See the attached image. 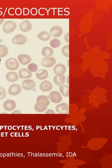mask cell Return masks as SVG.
Masks as SVG:
<instances>
[{
  "instance_id": "24",
  "label": "cell",
  "mask_w": 112,
  "mask_h": 168,
  "mask_svg": "<svg viewBox=\"0 0 112 168\" xmlns=\"http://www.w3.org/2000/svg\"><path fill=\"white\" fill-rule=\"evenodd\" d=\"M37 102H42L46 103L47 106L49 105L50 103L48 97L45 95H40L37 97Z\"/></svg>"
},
{
  "instance_id": "25",
  "label": "cell",
  "mask_w": 112,
  "mask_h": 168,
  "mask_svg": "<svg viewBox=\"0 0 112 168\" xmlns=\"http://www.w3.org/2000/svg\"><path fill=\"white\" fill-rule=\"evenodd\" d=\"M61 42L60 41L57 39H52L50 41V44L51 47L54 48H57L60 45Z\"/></svg>"
},
{
  "instance_id": "10",
  "label": "cell",
  "mask_w": 112,
  "mask_h": 168,
  "mask_svg": "<svg viewBox=\"0 0 112 168\" xmlns=\"http://www.w3.org/2000/svg\"><path fill=\"white\" fill-rule=\"evenodd\" d=\"M3 107L5 110L7 111H12L15 110L16 107V104L13 100L9 99L5 102Z\"/></svg>"
},
{
  "instance_id": "16",
  "label": "cell",
  "mask_w": 112,
  "mask_h": 168,
  "mask_svg": "<svg viewBox=\"0 0 112 168\" xmlns=\"http://www.w3.org/2000/svg\"><path fill=\"white\" fill-rule=\"evenodd\" d=\"M66 71V68L65 65L62 64H58L55 66L54 69L55 74H64Z\"/></svg>"
},
{
  "instance_id": "11",
  "label": "cell",
  "mask_w": 112,
  "mask_h": 168,
  "mask_svg": "<svg viewBox=\"0 0 112 168\" xmlns=\"http://www.w3.org/2000/svg\"><path fill=\"white\" fill-rule=\"evenodd\" d=\"M40 90L43 92H48L52 89L53 85L50 82L46 80L42 82L40 85Z\"/></svg>"
},
{
  "instance_id": "1",
  "label": "cell",
  "mask_w": 112,
  "mask_h": 168,
  "mask_svg": "<svg viewBox=\"0 0 112 168\" xmlns=\"http://www.w3.org/2000/svg\"><path fill=\"white\" fill-rule=\"evenodd\" d=\"M16 27L17 25L15 22L11 21H9L4 24L3 30L5 33H10L15 31Z\"/></svg>"
},
{
  "instance_id": "23",
  "label": "cell",
  "mask_w": 112,
  "mask_h": 168,
  "mask_svg": "<svg viewBox=\"0 0 112 168\" xmlns=\"http://www.w3.org/2000/svg\"><path fill=\"white\" fill-rule=\"evenodd\" d=\"M8 48L4 45L0 44V58L6 57L8 54Z\"/></svg>"
},
{
  "instance_id": "31",
  "label": "cell",
  "mask_w": 112,
  "mask_h": 168,
  "mask_svg": "<svg viewBox=\"0 0 112 168\" xmlns=\"http://www.w3.org/2000/svg\"><path fill=\"white\" fill-rule=\"evenodd\" d=\"M12 114H21L22 112L20 110H16L12 112Z\"/></svg>"
},
{
  "instance_id": "13",
  "label": "cell",
  "mask_w": 112,
  "mask_h": 168,
  "mask_svg": "<svg viewBox=\"0 0 112 168\" xmlns=\"http://www.w3.org/2000/svg\"><path fill=\"white\" fill-rule=\"evenodd\" d=\"M65 76L63 74H58L55 76L54 83L56 85H61L65 83Z\"/></svg>"
},
{
  "instance_id": "5",
  "label": "cell",
  "mask_w": 112,
  "mask_h": 168,
  "mask_svg": "<svg viewBox=\"0 0 112 168\" xmlns=\"http://www.w3.org/2000/svg\"><path fill=\"white\" fill-rule=\"evenodd\" d=\"M27 39L24 35L19 34L15 36L12 39V42L13 44L17 45H23L27 42Z\"/></svg>"
},
{
  "instance_id": "12",
  "label": "cell",
  "mask_w": 112,
  "mask_h": 168,
  "mask_svg": "<svg viewBox=\"0 0 112 168\" xmlns=\"http://www.w3.org/2000/svg\"><path fill=\"white\" fill-rule=\"evenodd\" d=\"M19 28L21 31L26 33L30 31L31 30L32 25L29 21H24L21 23Z\"/></svg>"
},
{
  "instance_id": "20",
  "label": "cell",
  "mask_w": 112,
  "mask_h": 168,
  "mask_svg": "<svg viewBox=\"0 0 112 168\" xmlns=\"http://www.w3.org/2000/svg\"><path fill=\"white\" fill-rule=\"evenodd\" d=\"M42 54L43 56L45 57H50L54 54V51L50 47L48 46H45L43 48Z\"/></svg>"
},
{
  "instance_id": "26",
  "label": "cell",
  "mask_w": 112,
  "mask_h": 168,
  "mask_svg": "<svg viewBox=\"0 0 112 168\" xmlns=\"http://www.w3.org/2000/svg\"><path fill=\"white\" fill-rule=\"evenodd\" d=\"M62 52L63 54L67 58L69 57V44L64 46L62 48Z\"/></svg>"
},
{
  "instance_id": "28",
  "label": "cell",
  "mask_w": 112,
  "mask_h": 168,
  "mask_svg": "<svg viewBox=\"0 0 112 168\" xmlns=\"http://www.w3.org/2000/svg\"><path fill=\"white\" fill-rule=\"evenodd\" d=\"M6 95V90L2 87H0V100H3Z\"/></svg>"
},
{
  "instance_id": "19",
  "label": "cell",
  "mask_w": 112,
  "mask_h": 168,
  "mask_svg": "<svg viewBox=\"0 0 112 168\" xmlns=\"http://www.w3.org/2000/svg\"><path fill=\"white\" fill-rule=\"evenodd\" d=\"M18 74L20 78L26 79L30 78L32 76V73L26 69H22L19 70Z\"/></svg>"
},
{
  "instance_id": "22",
  "label": "cell",
  "mask_w": 112,
  "mask_h": 168,
  "mask_svg": "<svg viewBox=\"0 0 112 168\" xmlns=\"http://www.w3.org/2000/svg\"><path fill=\"white\" fill-rule=\"evenodd\" d=\"M60 90L63 96L66 97L69 96V88L68 86L63 85H60Z\"/></svg>"
},
{
  "instance_id": "3",
  "label": "cell",
  "mask_w": 112,
  "mask_h": 168,
  "mask_svg": "<svg viewBox=\"0 0 112 168\" xmlns=\"http://www.w3.org/2000/svg\"><path fill=\"white\" fill-rule=\"evenodd\" d=\"M22 91V88L21 85L17 84H13L9 87L8 92L9 94L12 96L18 95Z\"/></svg>"
},
{
  "instance_id": "7",
  "label": "cell",
  "mask_w": 112,
  "mask_h": 168,
  "mask_svg": "<svg viewBox=\"0 0 112 168\" xmlns=\"http://www.w3.org/2000/svg\"><path fill=\"white\" fill-rule=\"evenodd\" d=\"M63 33L61 27L58 26H53L50 30V34L51 36L55 37H60Z\"/></svg>"
},
{
  "instance_id": "17",
  "label": "cell",
  "mask_w": 112,
  "mask_h": 168,
  "mask_svg": "<svg viewBox=\"0 0 112 168\" xmlns=\"http://www.w3.org/2000/svg\"><path fill=\"white\" fill-rule=\"evenodd\" d=\"M6 78L8 81L11 83H15L18 80L19 76L17 73L10 72L7 73Z\"/></svg>"
},
{
  "instance_id": "30",
  "label": "cell",
  "mask_w": 112,
  "mask_h": 168,
  "mask_svg": "<svg viewBox=\"0 0 112 168\" xmlns=\"http://www.w3.org/2000/svg\"><path fill=\"white\" fill-rule=\"evenodd\" d=\"M45 114H55L54 110H49L46 112Z\"/></svg>"
},
{
  "instance_id": "9",
  "label": "cell",
  "mask_w": 112,
  "mask_h": 168,
  "mask_svg": "<svg viewBox=\"0 0 112 168\" xmlns=\"http://www.w3.org/2000/svg\"><path fill=\"white\" fill-rule=\"evenodd\" d=\"M36 86V83L33 80L28 79L24 80L22 82L23 88L26 90H30L34 88Z\"/></svg>"
},
{
  "instance_id": "15",
  "label": "cell",
  "mask_w": 112,
  "mask_h": 168,
  "mask_svg": "<svg viewBox=\"0 0 112 168\" xmlns=\"http://www.w3.org/2000/svg\"><path fill=\"white\" fill-rule=\"evenodd\" d=\"M35 75L39 80H45L48 77V73L46 70L41 69L37 71Z\"/></svg>"
},
{
  "instance_id": "29",
  "label": "cell",
  "mask_w": 112,
  "mask_h": 168,
  "mask_svg": "<svg viewBox=\"0 0 112 168\" xmlns=\"http://www.w3.org/2000/svg\"><path fill=\"white\" fill-rule=\"evenodd\" d=\"M65 41L69 43V33H67L65 35Z\"/></svg>"
},
{
  "instance_id": "2",
  "label": "cell",
  "mask_w": 112,
  "mask_h": 168,
  "mask_svg": "<svg viewBox=\"0 0 112 168\" xmlns=\"http://www.w3.org/2000/svg\"><path fill=\"white\" fill-rule=\"evenodd\" d=\"M5 66L9 70H15L18 68L19 63L15 58H11L6 60Z\"/></svg>"
},
{
  "instance_id": "4",
  "label": "cell",
  "mask_w": 112,
  "mask_h": 168,
  "mask_svg": "<svg viewBox=\"0 0 112 168\" xmlns=\"http://www.w3.org/2000/svg\"><path fill=\"white\" fill-rule=\"evenodd\" d=\"M48 97L53 103H59L62 101V98L61 95L58 91H52L49 94Z\"/></svg>"
},
{
  "instance_id": "8",
  "label": "cell",
  "mask_w": 112,
  "mask_h": 168,
  "mask_svg": "<svg viewBox=\"0 0 112 168\" xmlns=\"http://www.w3.org/2000/svg\"><path fill=\"white\" fill-rule=\"evenodd\" d=\"M56 110L58 113L68 114L69 113V105L65 103L58 105L56 107Z\"/></svg>"
},
{
  "instance_id": "6",
  "label": "cell",
  "mask_w": 112,
  "mask_h": 168,
  "mask_svg": "<svg viewBox=\"0 0 112 168\" xmlns=\"http://www.w3.org/2000/svg\"><path fill=\"white\" fill-rule=\"evenodd\" d=\"M56 63L55 59L53 57H45L42 60L41 64L43 67L50 68L54 66Z\"/></svg>"
},
{
  "instance_id": "32",
  "label": "cell",
  "mask_w": 112,
  "mask_h": 168,
  "mask_svg": "<svg viewBox=\"0 0 112 168\" xmlns=\"http://www.w3.org/2000/svg\"><path fill=\"white\" fill-rule=\"evenodd\" d=\"M4 20V19H0V25L2 24Z\"/></svg>"
},
{
  "instance_id": "27",
  "label": "cell",
  "mask_w": 112,
  "mask_h": 168,
  "mask_svg": "<svg viewBox=\"0 0 112 168\" xmlns=\"http://www.w3.org/2000/svg\"><path fill=\"white\" fill-rule=\"evenodd\" d=\"M28 70L32 72H35L38 70V66L34 63H30L28 66Z\"/></svg>"
},
{
  "instance_id": "14",
  "label": "cell",
  "mask_w": 112,
  "mask_h": 168,
  "mask_svg": "<svg viewBox=\"0 0 112 168\" xmlns=\"http://www.w3.org/2000/svg\"><path fill=\"white\" fill-rule=\"evenodd\" d=\"M18 59L23 65H27L31 61V57L26 54H21L19 55L18 57Z\"/></svg>"
},
{
  "instance_id": "18",
  "label": "cell",
  "mask_w": 112,
  "mask_h": 168,
  "mask_svg": "<svg viewBox=\"0 0 112 168\" xmlns=\"http://www.w3.org/2000/svg\"><path fill=\"white\" fill-rule=\"evenodd\" d=\"M47 106L45 103L38 102L35 105V110L37 112H42L47 110Z\"/></svg>"
},
{
  "instance_id": "21",
  "label": "cell",
  "mask_w": 112,
  "mask_h": 168,
  "mask_svg": "<svg viewBox=\"0 0 112 168\" xmlns=\"http://www.w3.org/2000/svg\"><path fill=\"white\" fill-rule=\"evenodd\" d=\"M37 36L40 40L45 41L49 40L51 36L48 32L43 31L39 33Z\"/></svg>"
}]
</instances>
